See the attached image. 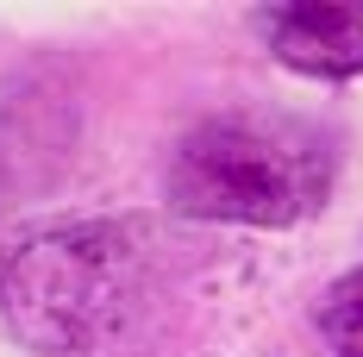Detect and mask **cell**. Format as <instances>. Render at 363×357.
<instances>
[{
    "label": "cell",
    "instance_id": "obj_3",
    "mask_svg": "<svg viewBox=\"0 0 363 357\" xmlns=\"http://www.w3.org/2000/svg\"><path fill=\"white\" fill-rule=\"evenodd\" d=\"M320 332L338 357H363V270L338 276L320 301Z\"/></svg>",
    "mask_w": 363,
    "mask_h": 357
},
{
    "label": "cell",
    "instance_id": "obj_1",
    "mask_svg": "<svg viewBox=\"0 0 363 357\" xmlns=\"http://www.w3.org/2000/svg\"><path fill=\"white\" fill-rule=\"evenodd\" d=\"M338 150L294 113H219L169 157V207L225 226H294L332 194Z\"/></svg>",
    "mask_w": 363,
    "mask_h": 357
},
{
    "label": "cell",
    "instance_id": "obj_2",
    "mask_svg": "<svg viewBox=\"0 0 363 357\" xmlns=\"http://www.w3.org/2000/svg\"><path fill=\"white\" fill-rule=\"evenodd\" d=\"M263 32L301 75H363V6H263Z\"/></svg>",
    "mask_w": 363,
    "mask_h": 357
}]
</instances>
